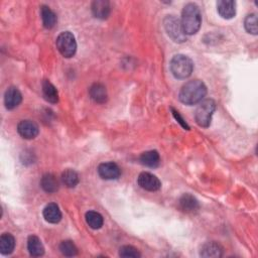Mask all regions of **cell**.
<instances>
[{"label": "cell", "instance_id": "1", "mask_svg": "<svg viewBox=\"0 0 258 258\" xmlns=\"http://www.w3.org/2000/svg\"><path fill=\"white\" fill-rule=\"evenodd\" d=\"M207 94L206 85L200 80H193L186 83L180 91V101L186 105H195L201 102Z\"/></svg>", "mask_w": 258, "mask_h": 258}, {"label": "cell", "instance_id": "2", "mask_svg": "<svg viewBox=\"0 0 258 258\" xmlns=\"http://www.w3.org/2000/svg\"><path fill=\"white\" fill-rule=\"evenodd\" d=\"M181 24L186 35L196 34L202 25L200 8L195 3H188L182 12Z\"/></svg>", "mask_w": 258, "mask_h": 258}, {"label": "cell", "instance_id": "3", "mask_svg": "<svg viewBox=\"0 0 258 258\" xmlns=\"http://www.w3.org/2000/svg\"><path fill=\"white\" fill-rule=\"evenodd\" d=\"M170 72L177 79L189 78L194 70L193 61L185 55H177L170 61Z\"/></svg>", "mask_w": 258, "mask_h": 258}, {"label": "cell", "instance_id": "4", "mask_svg": "<svg viewBox=\"0 0 258 258\" xmlns=\"http://www.w3.org/2000/svg\"><path fill=\"white\" fill-rule=\"evenodd\" d=\"M56 45L61 55L64 58H72L77 52V42L75 36L70 32H64L60 33L57 37Z\"/></svg>", "mask_w": 258, "mask_h": 258}, {"label": "cell", "instance_id": "5", "mask_svg": "<svg viewBox=\"0 0 258 258\" xmlns=\"http://www.w3.org/2000/svg\"><path fill=\"white\" fill-rule=\"evenodd\" d=\"M163 27L168 36L176 42H185L187 40V35L184 32L181 20L175 15H167L163 19Z\"/></svg>", "mask_w": 258, "mask_h": 258}, {"label": "cell", "instance_id": "6", "mask_svg": "<svg viewBox=\"0 0 258 258\" xmlns=\"http://www.w3.org/2000/svg\"><path fill=\"white\" fill-rule=\"evenodd\" d=\"M216 109V103L212 99H207L200 103L196 110L195 118L199 126L207 128L211 124L212 116Z\"/></svg>", "mask_w": 258, "mask_h": 258}, {"label": "cell", "instance_id": "7", "mask_svg": "<svg viewBox=\"0 0 258 258\" xmlns=\"http://www.w3.org/2000/svg\"><path fill=\"white\" fill-rule=\"evenodd\" d=\"M98 174L103 180H117L121 175V169L113 161L103 162L98 166Z\"/></svg>", "mask_w": 258, "mask_h": 258}, {"label": "cell", "instance_id": "8", "mask_svg": "<svg viewBox=\"0 0 258 258\" xmlns=\"http://www.w3.org/2000/svg\"><path fill=\"white\" fill-rule=\"evenodd\" d=\"M17 131L21 137L26 139H33L38 135V125L32 120H23L18 123Z\"/></svg>", "mask_w": 258, "mask_h": 258}, {"label": "cell", "instance_id": "9", "mask_svg": "<svg viewBox=\"0 0 258 258\" xmlns=\"http://www.w3.org/2000/svg\"><path fill=\"white\" fill-rule=\"evenodd\" d=\"M137 182L140 188L148 192H157L161 188V181L150 173H141L137 179Z\"/></svg>", "mask_w": 258, "mask_h": 258}, {"label": "cell", "instance_id": "10", "mask_svg": "<svg viewBox=\"0 0 258 258\" xmlns=\"http://www.w3.org/2000/svg\"><path fill=\"white\" fill-rule=\"evenodd\" d=\"M223 247L215 241L205 243L200 251V255L205 258H219L223 255Z\"/></svg>", "mask_w": 258, "mask_h": 258}, {"label": "cell", "instance_id": "11", "mask_svg": "<svg viewBox=\"0 0 258 258\" xmlns=\"http://www.w3.org/2000/svg\"><path fill=\"white\" fill-rule=\"evenodd\" d=\"M23 101V95L20 91L15 87H10L7 89L4 95V104L8 110H12Z\"/></svg>", "mask_w": 258, "mask_h": 258}, {"label": "cell", "instance_id": "12", "mask_svg": "<svg viewBox=\"0 0 258 258\" xmlns=\"http://www.w3.org/2000/svg\"><path fill=\"white\" fill-rule=\"evenodd\" d=\"M110 3L106 0H96L92 3V12L96 18L106 19L110 14Z\"/></svg>", "mask_w": 258, "mask_h": 258}, {"label": "cell", "instance_id": "13", "mask_svg": "<svg viewBox=\"0 0 258 258\" xmlns=\"http://www.w3.org/2000/svg\"><path fill=\"white\" fill-rule=\"evenodd\" d=\"M218 12L221 17L231 19L236 14V3L232 0H220L217 2Z\"/></svg>", "mask_w": 258, "mask_h": 258}, {"label": "cell", "instance_id": "14", "mask_svg": "<svg viewBox=\"0 0 258 258\" xmlns=\"http://www.w3.org/2000/svg\"><path fill=\"white\" fill-rule=\"evenodd\" d=\"M179 204L181 209L186 213H195L200 208L198 200L192 196L191 194H185V195H183L179 201Z\"/></svg>", "mask_w": 258, "mask_h": 258}, {"label": "cell", "instance_id": "15", "mask_svg": "<svg viewBox=\"0 0 258 258\" xmlns=\"http://www.w3.org/2000/svg\"><path fill=\"white\" fill-rule=\"evenodd\" d=\"M89 94L91 99L99 104H103L107 101L108 99V94H107V90L105 88V86L100 84V83H95L93 84L90 90H89Z\"/></svg>", "mask_w": 258, "mask_h": 258}, {"label": "cell", "instance_id": "16", "mask_svg": "<svg viewBox=\"0 0 258 258\" xmlns=\"http://www.w3.org/2000/svg\"><path fill=\"white\" fill-rule=\"evenodd\" d=\"M44 218L47 222L52 224H57L62 219V213L59 206L55 203H51L44 209Z\"/></svg>", "mask_w": 258, "mask_h": 258}, {"label": "cell", "instance_id": "17", "mask_svg": "<svg viewBox=\"0 0 258 258\" xmlns=\"http://www.w3.org/2000/svg\"><path fill=\"white\" fill-rule=\"evenodd\" d=\"M40 15L42 19V25L48 30L53 29L57 24V15L56 13L47 5H42L40 7Z\"/></svg>", "mask_w": 258, "mask_h": 258}, {"label": "cell", "instance_id": "18", "mask_svg": "<svg viewBox=\"0 0 258 258\" xmlns=\"http://www.w3.org/2000/svg\"><path fill=\"white\" fill-rule=\"evenodd\" d=\"M42 95H44L45 99L52 103L56 104L59 102V93L55 86L48 80H45L42 82Z\"/></svg>", "mask_w": 258, "mask_h": 258}, {"label": "cell", "instance_id": "19", "mask_svg": "<svg viewBox=\"0 0 258 258\" xmlns=\"http://www.w3.org/2000/svg\"><path fill=\"white\" fill-rule=\"evenodd\" d=\"M140 162L148 167H158L161 163V158L157 150H149L143 153L139 158Z\"/></svg>", "mask_w": 258, "mask_h": 258}, {"label": "cell", "instance_id": "20", "mask_svg": "<svg viewBox=\"0 0 258 258\" xmlns=\"http://www.w3.org/2000/svg\"><path fill=\"white\" fill-rule=\"evenodd\" d=\"M28 249L29 252L32 256L38 257L44 255L45 253V247L42 245L40 239L37 237V236L32 235L28 239Z\"/></svg>", "mask_w": 258, "mask_h": 258}, {"label": "cell", "instance_id": "21", "mask_svg": "<svg viewBox=\"0 0 258 258\" xmlns=\"http://www.w3.org/2000/svg\"><path fill=\"white\" fill-rule=\"evenodd\" d=\"M40 187L45 192L49 194H54L59 190L60 184L54 175L46 174L45 176H42L40 180Z\"/></svg>", "mask_w": 258, "mask_h": 258}, {"label": "cell", "instance_id": "22", "mask_svg": "<svg viewBox=\"0 0 258 258\" xmlns=\"http://www.w3.org/2000/svg\"><path fill=\"white\" fill-rule=\"evenodd\" d=\"M15 247V239L9 233H4L0 237V252L3 255L11 254Z\"/></svg>", "mask_w": 258, "mask_h": 258}, {"label": "cell", "instance_id": "23", "mask_svg": "<svg viewBox=\"0 0 258 258\" xmlns=\"http://www.w3.org/2000/svg\"><path fill=\"white\" fill-rule=\"evenodd\" d=\"M86 222L92 228V229H100L103 226L104 219L102 217V215L98 212L95 211H89L86 213Z\"/></svg>", "mask_w": 258, "mask_h": 258}, {"label": "cell", "instance_id": "24", "mask_svg": "<svg viewBox=\"0 0 258 258\" xmlns=\"http://www.w3.org/2000/svg\"><path fill=\"white\" fill-rule=\"evenodd\" d=\"M62 182L67 188H75L79 184V175L74 169H66L62 174Z\"/></svg>", "mask_w": 258, "mask_h": 258}, {"label": "cell", "instance_id": "25", "mask_svg": "<svg viewBox=\"0 0 258 258\" xmlns=\"http://www.w3.org/2000/svg\"><path fill=\"white\" fill-rule=\"evenodd\" d=\"M60 251L62 252L63 255L68 256V257H72L78 254V248L75 245V243L71 240L63 241L60 244Z\"/></svg>", "mask_w": 258, "mask_h": 258}, {"label": "cell", "instance_id": "26", "mask_svg": "<svg viewBox=\"0 0 258 258\" xmlns=\"http://www.w3.org/2000/svg\"><path fill=\"white\" fill-rule=\"evenodd\" d=\"M244 27L245 30L254 35L257 34V16L256 14L252 13L246 16L245 21H244Z\"/></svg>", "mask_w": 258, "mask_h": 258}, {"label": "cell", "instance_id": "27", "mask_svg": "<svg viewBox=\"0 0 258 258\" xmlns=\"http://www.w3.org/2000/svg\"><path fill=\"white\" fill-rule=\"evenodd\" d=\"M119 255L121 257H132V258H138L141 256L138 249H136L133 246L130 245H125L122 246L119 250Z\"/></svg>", "mask_w": 258, "mask_h": 258}, {"label": "cell", "instance_id": "28", "mask_svg": "<svg viewBox=\"0 0 258 258\" xmlns=\"http://www.w3.org/2000/svg\"><path fill=\"white\" fill-rule=\"evenodd\" d=\"M170 110H171V112H173V115H174V117L176 118V120H177L185 129H187V130H190V126L188 125V123L186 122V120L180 115L179 111H177V110L174 109V108H170Z\"/></svg>", "mask_w": 258, "mask_h": 258}]
</instances>
